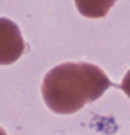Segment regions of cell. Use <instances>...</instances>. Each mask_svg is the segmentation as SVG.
<instances>
[{
    "mask_svg": "<svg viewBox=\"0 0 130 135\" xmlns=\"http://www.w3.org/2000/svg\"><path fill=\"white\" fill-rule=\"evenodd\" d=\"M0 135H7V133H5V130H3L2 127H0Z\"/></svg>",
    "mask_w": 130,
    "mask_h": 135,
    "instance_id": "5b68a950",
    "label": "cell"
},
{
    "mask_svg": "<svg viewBox=\"0 0 130 135\" xmlns=\"http://www.w3.org/2000/svg\"><path fill=\"white\" fill-rule=\"evenodd\" d=\"M117 0H75L77 10L87 18H102L110 12Z\"/></svg>",
    "mask_w": 130,
    "mask_h": 135,
    "instance_id": "3957f363",
    "label": "cell"
},
{
    "mask_svg": "<svg viewBox=\"0 0 130 135\" xmlns=\"http://www.w3.org/2000/svg\"><path fill=\"white\" fill-rule=\"evenodd\" d=\"M120 89L123 90V93H125L127 97H130V70L123 75V80H122V84H120Z\"/></svg>",
    "mask_w": 130,
    "mask_h": 135,
    "instance_id": "277c9868",
    "label": "cell"
},
{
    "mask_svg": "<svg viewBox=\"0 0 130 135\" xmlns=\"http://www.w3.org/2000/svg\"><path fill=\"white\" fill-rule=\"evenodd\" d=\"M25 52V42L18 25L10 18L0 17V65L17 62Z\"/></svg>",
    "mask_w": 130,
    "mask_h": 135,
    "instance_id": "7a4b0ae2",
    "label": "cell"
},
{
    "mask_svg": "<svg viewBox=\"0 0 130 135\" xmlns=\"http://www.w3.org/2000/svg\"><path fill=\"white\" fill-rule=\"evenodd\" d=\"M110 85L107 74L97 65L67 62L44 77L42 97L52 112L67 115L100 98Z\"/></svg>",
    "mask_w": 130,
    "mask_h": 135,
    "instance_id": "6da1fadb",
    "label": "cell"
}]
</instances>
